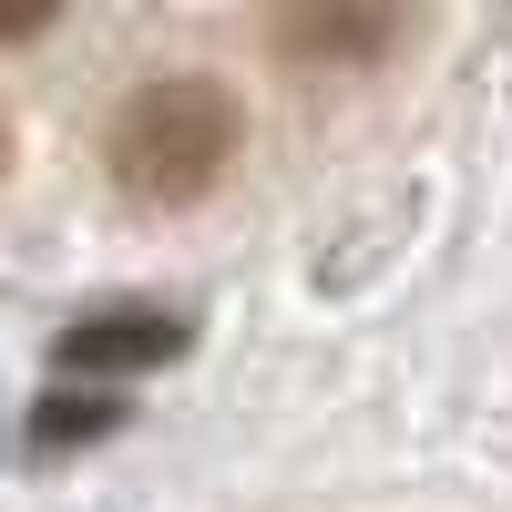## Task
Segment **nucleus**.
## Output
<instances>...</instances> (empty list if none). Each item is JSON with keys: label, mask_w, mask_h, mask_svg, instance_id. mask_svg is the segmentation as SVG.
Wrapping results in <instances>:
<instances>
[{"label": "nucleus", "mask_w": 512, "mask_h": 512, "mask_svg": "<svg viewBox=\"0 0 512 512\" xmlns=\"http://www.w3.org/2000/svg\"><path fill=\"white\" fill-rule=\"evenodd\" d=\"M103 420H113V400H41V441H72V431H103Z\"/></svg>", "instance_id": "obj_3"}, {"label": "nucleus", "mask_w": 512, "mask_h": 512, "mask_svg": "<svg viewBox=\"0 0 512 512\" xmlns=\"http://www.w3.org/2000/svg\"><path fill=\"white\" fill-rule=\"evenodd\" d=\"M226 154H236V103L205 72L144 82V93L123 103V123H113V175H123V195H144V205L205 195L226 175Z\"/></svg>", "instance_id": "obj_1"}, {"label": "nucleus", "mask_w": 512, "mask_h": 512, "mask_svg": "<svg viewBox=\"0 0 512 512\" xmlns=\"http://www.w3.org/2000/svg\"><path fill=\"white\" fill-rule=\"evenodd\" d=\"M175 349H185V318H164V308H103L62 328V369H154Z\"/></svg>", "instance_id": "obj_2"}]
</instances>
